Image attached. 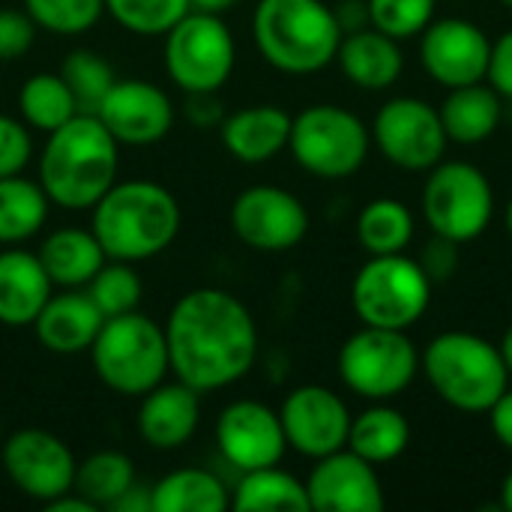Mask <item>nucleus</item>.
<instances>
[{
  "label": "nucleus",
  "instance_id": "ddd939ff",
  "mask_svg": "<svg viewBox=\"0 0 512 512\" xmlns=\"http://www.w3.org/2000/svg\"><path fill=\"white\" fill-rule=\"evenodd\" d=\"M234 237L255 252H288L309 234L306 204L282 186H249L231 204Z\"/></svg>",
  "mask_w": 512,
  "mask_h": 512
},
{
  "label": "nucleus",
  "instance_id": "393cba45",
  "mask_svg": "<svg viewBox=\"0 0 512 512\" xmlns=\"http://www.w3.org/2000/svg\"><path fill=\"white\" fill-rule=\"evenodd\" d=\"M444 132L456 144H483L489 141L504 120V96L489 84H465L447 90L444 102L438 105Z\"/></svg>",
  "mask_w": 512,
  "mask_h": 512
},
{
  "label": "nucleus",
  "instance_id": "7ed1b4c3",
  "mask_svg": "<svg viewBox=\"0 0 512 512\" xmlns=\"http://www.w3.org/2000/svg\"><path fill=\"white\" fill-rule=\"evenodd\" d=\"M177 198L153 180H117L96 204L90 231L114 261H147L162 255L180 234Z\"/></svg>",
  "mask_w": 512,
  "mask_h": 512
},
{
  "label": "nucleus",
  "instance_id": "37998d69",
  "mask_svg": "<svg viewBox=\"0 0 512 512\" xmlns=\"http://www.w3.org/2000/svg\"><path fill=\"white\" fill-rule=\"evenodd\" d=\"M489 426L498 444L512 453V387H507L504 396L489 408Z\"/></svg>",
  "mask_w": 512,
  "mask_h": 512
},
{
  "label": "nucleus",
  "instance_id": "f03ea898",
  "mask_svg": "<svg viewBox=\"0 0 512 512\" xmlns=\"http://www.w3.org/2000/svg\"><path fill=\"white\" fill-rule=\"evenodd\" d=\"M120 144L96 114H75L48 132L39 153V186L63 210H93L117 183Z\"/></svg>",
  "mask_w": 512,
  "mask_h": 512
},
{
  "label": "nucleus",
  "instance_id": "aec40b11",
  "mask_svg": "<svg viewBox=\"0 0 512 512\" xmlns=\"http://www.w3.org/2000/svg\"><path fill=\"white\" fill-rule=\"evenodd\" d=\"M201 423V393L180 378L162 381L141 396L138 435L153 450H180L192 441Z\"/></svg>",
  "mask_w": 512,
  "mask_h": 512
},
{
  "label": "nucleus",
  "instance_id": "7c9ffc66",
  "mask_svg": "<svg viewBox=\"0 0 512 512\" xmlns=\"http://www.w3.org/2000/svg\"><path fill=\"white\" fill-rule=\"evenodd\" d=\"M414 213L396 198H375L357 216V243L366 255H396L414 243Z\"/></svg>",
  "mask_w": 512,
  "mask_h": 512
},
{
  "label": "nucleus",
  "instance_id": "dca6fc26",
  "mask_svg": "<svg viewBox=\"0 0 512 512\" xmlns=\"http://www.w3.org/2000/svg\"><path fill=\"white\" fill-rule=\"evenodd\" d=\"M351 417L354 414L345 399L321 384L294 387L279 408L288 447L306 459H321L342 450L348 444Z\"/></svg>",
  "mask_w": 512,
  "mask_h": 512
},
{
  "label": "nucleus",
  "instance_id": "473e14b6",
  "mask_svg": "<svg viewBox=\"0 0 512 512\" xmlns=\"http://www.w3.org/2000/svg\"><path fill=\"white\" fill-rule=\"evenodd\" d=\"M129 486H135L132 459L117 450H99L78 462L72 492L87 498L96 510H108Z\"/></svg>",
  "mask_w": 512,
  "mask_h": 512
},
{
  "label": "nucleus",
  "instance_id": "bb28decb",
  "mask_svg": "<svg viewBox=\"0 0 512 512\" xmlns=\"http://www.w3.org/2000/svg\"><path fill=\"white\" fill-rule=\"evenodd\" d=\"M408 444H411V423L390 402H372L366 411L351 417L345 447L372 465L396 462L408 450Z\"/></svg>",
  "mask_w": 512,
  "mask_h": 512
},
{
  "label": "nucleus",
  "instance_id": "3c124183",
  "mask_svg": "<svg viewBox=\"0 0 512 512\" xmlns=\"http://www.w3.org/2000/svg\"><path fill=\"white\" fill-rule=\"evenodd\" d=\"M501 3H504V6H507V9H512V0H501Z\"/></svg>",
  "mask_w": 512,
  "mask_h": 512
},
{
  "label": "nucleus",
  "instance_id": "f257e3e1",
  "mask_svg": "<svg viewBox=\"0 0 512 512\" xmlns=\"http://www.w3.org/2000/svg\"><path fill=\"white\" fill-rule=\"evenodd\" d=\"M174 378L213 393L246 378L258 360V327L249 306L222 288L186 291L165 324Z\"/></svg>",
  "mask_w": 512,
  "mask_h": 512
},
{
  "label": "nucleus",
  "instance_id": "2eb2a0df",
  "mask_svg": "<svg viewBox=\"0 0 512 512\" xmlns=\"http://www.w3.org/2000/svg\"><path fill=\"white\" fill-rule=\"evenodd\" d=\"M492 39L468 18H432L420 33V60L426 75L444 90L486 81Z\"/></svg>",
  "mask_w": 512,
  "mask_h": 512
},
{
  "label": "nucleus",
  "instance_id": "603ef678",
  "mask_svg": "<svg viewBox=\"0 0 512 512\" xmlns=\"http://www.w3.org/2000/svg\"><path fill=\"white\" fill-rule=\"evenodd\" d=\"M0 444H3V423H0Z\"/></svg>",
  "mask_w": 512,
  "mask_h": 512
},
{
  "label": "nucleus",
  "instance_id": "8fccbe9b",
  "mask_svg": "<svg viewBox=\"0 0 512 512\" xmlns=\"http://www.w3.org/2000/svg\"><path fill=\"white\" fill-rule=\"evenodd\" d=\"M504 225H507V234H510L512 240V198L507 201V213H504Z\"/></svg>",
  "mask_w": 512,
  "mask_h": 512
},
{
  "label": "nucleus",
  "instance_id": "2f4dec72",
  "mask_svg": "<svg viewBox=\"0 0 512 512\" xmlns=\"http://www.w3.org/2000/svg\"><path fill=\"white\" fill-rule=\"evenodd\" d=\"M18 114L24 126L48 135L72 120L78 114V105L60 72H36L18 90Z\"/></svg>",
  "mask_w": 512,
  "mask_h": 512
},
{
  "label": "nucleus",
  "instance_id": "ea45409f",
  "mask_svg": "<svg viewBox=\"0 0 512 512\" xmlns=\"http://www.w3.org/2000/svg\"><path fill=\"white\" fill-rule=\"evenodd\" d=\"M36 24L24 9H0V60H18L33 48Z\"/></svg>",
  "mask_w": 512,
  "mask_h": 512
},
{
  "label": "nucleus",
  "instance_id": "20e7f679",
  "mask_svg": "<svg viewBox=\"0 0 512 512\" xmlns=\"http://www.w3.org/2000/svg\"><path fill=\"white\" fill-rule=\"evenodd\" d=\"M345 30L324 0H258L252 39L258 54L285 75H315L336 63Z\"/></svg>",
  "mask_w": 512,
  "mask_h": 512
},
{
  "label": "nucleus",
  "instance_id": "9b49d317",
  "mask_svg": "<svg viewBox=\"0 0 512 512\" xmlns=\"http://www.w3.org/2000/svg\"><path fill=\"white\" fill-rule=\"evenodd\" d=\"M234 63L237 45L222 15L189 9L165 33V69L183 93H216Z\"/></svg>",
  "mask_w": 512,
  "mask_h": 512
},
{
  "label": "nucleus",
  "instance_id": "f704fd0d",
  "mask_svg": "<svg viewBox=\"0 0 512 512\" xmlns=\"http://www.w3.org/2000/svg\"><path fill=\"white\" fill-rule=\"evenodd\" d=\"M84 291L90 294V300L96 303V309L105 318H114V315H126V312L138 309L141 294H144V282L129 261L108 258L99 267V273L84 285Z\"/></svg>",
  "mask_w": 512,
  "mask_h": 512
},
{
  "label": "nucleus",
  "instance_id": "79ce46f5",
  "mask_svg": "<svg viewBox=\"0 0 512 512\" xmlns=\"http://www.w3.org/2000/svg\"><path fill=\"white\" fill-rule=\"evenodd\" d=\"M486 81L512 102V30L501 33L492 42V57H489V75Z\"/></svg>",
  "mask_w": 512,
  "mask_h": 512
},
{
  "label": "nucleus",
  "instance_id": "a19ab883",
  "mask_svg": "<svg viewBox=\"0 0 512 512\" xmlns=\"http://www.w3.org/2000/svg\"><path fill=\"white\" fill-rule=\"evenodd\" d=\"M423 264V270L429 273L432 282H444L459 270V243L444 240V237H432L423 249V258H417Z\"/></svg>",
  "mask_w": 512,
  "mask_h": 512
},
{
  "label": "nucleus",
  "instance_id": "423d86ee",
  "mask_svg": "<svg viewBox=\"0 0 512 512\" xmlns=\"http://www.w3.org/2000/svg\"><path fill=\"white\" fill-rule=\"evenodd\" d=\"M90 360L96 378L111 393L141 399L147 390L162 384L171 369L165 327L138 309L105 318L90 345Z\"/></svg>",
  "mask_w": 512,
  "mask_h": 512
},
{
  "label": "nucleus",
  "instance_id": "c756f323",
  "mask_svg": "<svg viewBox=\"0 0 512 512\" xmlns=\"http://www.w3.org/2000/svg\"><path fill=\"white\" fill-rule=\"evenodd\" d=\"M48 195L39 180L21 174L0 177V243L18 246L42 231L48 219Z\"/></svg>",
  "mask_w": 512,
  "mask_h": 512
},
{
  "label": "nucleus",
  "instance_id": "09e8293b",
  "mask_svg": "<svg viewBox=\"0 0 512 512\" xmlns=\"http://www.w3.org/2000/svg\"><path fill=\"white\" fill-rule=\"evenodd\" d=\"M501 510L512 512V471L504 477V483H501Z\"/></svg>",
  "mask_w": 512,
  "mask_h": 512
},
{
  "label": "nucleus",
  "instance_id": "de8ad7c7",
  "mask_svg": "<svg viewBox=\"0 0 512 512\" xmlns=\"http://www.w3.org/2000/svg\"><path fill=\"white\" fill-rule=\"evenodd\" d=\"M498 348H501V354H504V363H507V369H510V378H512V324L504 330V336H501Z\"/></svg>",
  "mask_w": 512,
  "mask_h": 512
},
{
  "label": "nucleus",
  "instance_id": "a878e982",
  "mask_svg": "<svg viewBox=\"0 0 512 512\" xmlns=\"http://www.w3.org/2000/svg\"><path fill=\"white\" fill-rule=\"evenodd\" d=\"M36 255L48 279L60 288H84L108 261L90 228H57L42 240Z\"/></svg>",
  "mask_w": 512,
  "mask_h": 512
},
{
  "label": "nucleus",
  "instance_id": "a18cd8bd",
  "mask_svg": "<svg viewBox=\"0 0 512 512\" xmlns=\"http://www.w3.org/2000/svg\"><path fill=\"white\" fill-rule=\"evenodd\" d=\"M42 507H45V512H96V507L87 498H81L78 492H63L60 498H54Z\"/></svg>",
  "mask_w": 512,
  "mask_h": 512
},
{
  "label": "nucleus",
  "instance_id": "b1692460",
  "mask_svg": "<svg viewBox=\"0 0 512 512\" xmlns=\"http://www.w3.org/2000/svg\"><path fill=\"white\" fill-rule=\"evenodd\" d=\"M54 294L39 255L24 249L0 252V324L3 327H33L36 315Z\"/></svg>",
  "mask_w": 512,
  "mask_h": 512
},
{
  "label": "nucleus",
  "instance_id": "6e6552de",
  "mask_svg": "<svg viewBox=\"0 0 512 512\" xmlns=\"http://www.w3.org/2000/svg\"><path fill=\"white\" fill-rule=\"evenodd\" d=\"M288 150L294 162L312 177L345 180L366 165L372 132L354 111L318 102L294 114Z\"/></svg>",
  "mask_w": 512,
  "mask_h": 512
},
{
  "label": "nucleus",
  "instance_id": "72a5a7b5",
  "mask_svg": "<svg viewBox=\"0 0 512 512\" xmlns=\"http://www.w3.org/2000/svg\"><path fill=\"white\" fill-rule=\"evenodd\" d=\"M60 78L66 81V87L75 96L78 114H96L102 99L108 96V90L114 87L117 75L111 69V63L90 51V48H75L63 57L60 63Z\"/></svg>",
  "mask_w": 512,
  "mask_h": 512
},
{
  "label": "nucleus",
  "instance_id": "a211bd4d",
  "mask_svg": "<svg viewBox=\"0 0 512 512\" xmlns=\"http://www.w3.org/2000/svg\"><path fill=\"white\" fill-rule=\"evenodd\" d=\"M306 495L309 510L315 512H381L387 507L378 465L348 447L315 459L306 477Z\"/></svg>",
  "mask_w": 512,
  "mask_h": 512
},
{
  "label": "nucleus",
  "instance_id": "c85d7f7f",
  "mask_svg": "<svg viewBox=\"0 0 512 512\" xmlns=\"http://www.w3.org/2000/svg\"><path fill=\"white\" fill-rule=\"evenodd\" d=\"M231 510L240 512H309L306 483L279 465L240 474L231 492Z\"/></svg>",
  "mask_w": 512,
  "mask_h": 512
},
{
  "label": "nucleus",
  "instance_id": "6ab92c4d",
  "mask_svg": "<svg viewBox=\"0 0 512 512\" xmlns=\"http://www.w3.org/2000/svg\"><path fill=\"white\" fill-rule=\"evenodd\" d=\"M96 117L114 135L117 144L147 147L162 141L174 129V102L171 96L141 78H117L108 96L102 99Z\"/></svg>",
  "mask_w": 512,
  "mask_h": 512
},
{
  "label": "nucleus",
  "instance_id": "c03bdc74",
  "mask_svg": "<svg viewBox=\"0 0 512 512\" xmlns=\"http://www.w3.org/2000/svg\"><path fill=\"white\" fill-rule=\"evenodd\" d=\"M111 512H153V507H150V489L144 492L138 483L135 486H129L111 507H108Z\"/></svg>",
  "mask_w": 512,
  "mask_h": 512
},
{
  "label": "nucleus",
  "instance_id": "f8f14e48",
  "mask_svg": "<svg viewBox=\"0 0 512 512\" xmlns=\"http://www.w3.org/2000/svg\"><path fill=\"white\" fill-rule=\"evenodd\" d=\"M369 132L378 153L402 171L435 168L450 144L438 108L417 96H396L384 102Z\"/></svg>",
  "mask_w": 512,
  "mask_h": 512
},
{
  "label": "nucleus",
  "instance_id": "e433bc0d",
  "mask_svg": "<svg viewBox=\"0 0 512 512\" xmlns=\"http://www.w3.org/2000/svg\"><path fill=\"white\" fill-rule=\"evenodd\" d=\"M24 12L48 33L75 36L87 33L105 15V0H24Z\"/></svg>",
  "mask_w": 512,
  "mask_h": 512
},
{
  "label": "nucleus",
  "instance_id": "39448f33",
  "mask_svg": "<svg viewBox=\"0 0 512 512\" xmlns=\"http://www.w3.org/2000/svg\"><path fill=\"white\" fill-rule=\"evenodd\" d=\"M432 393L462 414H489L510 387V369L495 342L468 330L438 333L420 354Z\"/></svg>",
  "mask_w": 512,
  "mask_h": 512
},
{
  "label": "nucleus",
  "instance_id": "0eeeda50",
  "mask_svg": "<svg viewBox=\"0 0 512 512\" xmlns=\"http://www.w3.org/2000/svg\"><path fill=\"white\" fill-rule=\"evenodd\" d=\"M435 282L423 264L405 252L369 255V261L354 273L351 309L366 327L411 330L432 303Z\"/></svg>",
  "mask_w": 512,
  "mask_h": 512
},
{
  "label": "nucleus",
  "instance_id": "58836bf2",
  "mask_svg": "<svg viewBox=\"0 0 512 512\" xmlns=\"http://www.w3.org/2000/svg\"><path fill=\"white\" fill-rule=\"evenodd\" d=\"M30 156H33V141L30 132L24 129V120L0 114V177L21 174Z\"/></svg>",
  "mask_w": 512,
  "mask_h": 512
},
{
  "label": "nucleus",
  "instance_id": "4be33fe9",
  "mask_svg": "<svg viewBox=\"0 0 512 512\" xmlns=\"http://www.w3.org/2000/svg\"><path fill=\"white\" fill-rule=\"evenodd\" d=\"M291 120L279 105H249L234 114H228L219 126L222 147L243 165H264L276 159L282 150H288L291 138Z\"/></svg>",
  "mask_w": 512,
  "mask_h": 512
},
{
  "label": "nucleus",
  "instance_id": "1a4fd4ad",
  "mask_svg": "<svg viewBox=\"0 0 512 512\" xmlns=\"http://www.w3.org/2000/svg\"><path fill=\"white\" fill-rule=\"evenodd\" d=\"M342 384L369 402H390L402 396L420 375V351L408 330L360 327L351 333L336 357Z\"/></svg>",
  "mask_w": 512,
  "mask_h": 512
},
{
  "label": "nucleus",
  "instance_id": "5701e85b",
  "mask_svg": "<svg viewBox=\"0 0 512 512\" xmlns=\"http://www.w3.org/2000/svg\"><path fill=\"white\" fill-rule=\"evenodd\" d=\"M336 63L342 75L360 90H390L405 72V54L399 39L369 27L342 36Z\"/></svg>",
  "mask_w": 512,
  "mask_h": 512
},
{
  "label": "nucleus",
  "instance_id": "412c9836",
  "mask_svg": "<svg viewBox=\"0 0 512 512\" xmlns=\"http://www.w3.org/2000/svg\"><path fill=\"white\" fill-rule=\"evenodd\" d=\"M102 324L105 315L96 309L84 288H63L60 294L48 297V303L33 321V333L45 351L69 357L90 351Z\"/></svg>",
  "mask_w": 512,
  "mask_h": 512
},
{
  "label": "nucleus",
  "instance_id": "9d476101",
  "mask_svg": "<svg viewBox=\"0 0 512 512\" xmlns=\"http://www.w3.org/2000/svg\"><path fill=\"white\" fill-rule=\"evenodd\" d=\"M423 219L432 234L453 243H474L495 216V189L483 168L465 159H441L423 186Z\"/></svg>",
  "mask_w": 512,
  "mask_h": 512
},
{
  "label": "nucleus",
  "instance_id": "4c0bfd02",
  "mask_svg": "<svg viewBox=\"0 0 512 512\" xmlns=\"http://www.w3.org/2000/svg\"><path fill=\"white\" fill-rule=\"evenodd\" d=\"M438 0H366L369 24L399 42L420 36L435 18Z\"/></svg>",
  "mask_w": 512,
  "mask_h": 512
},
{
  "label": "nucleus",
  "instance_id": "f3484780",
  "mask_svg": "<svg viewBox=\"0 0 512 512\" xmlns=\"http://www.w3.org/2000/svg\"><path fill=\"white\" fill-rule=\"evenodd\" d=\"M216 447L240 474L279 465L288 450L279 411L255 399L231 402L216 420Z\"/></svg>",
  "mask_w": 512,
  "mask_h": 512
},
{
  "label": "nucleus",
  "instance_id": "c9c22d12",
  "mask_svg": "<svg viewBox=\"0 0 512 512\" xmlns=\"http://www.w3.org/2000/svg\"><path fill=\"white\" fill-rule=\"evenodd\" d=\"M189 9V0H105V12L138 36H165Z\"/></svg>",
  "mask_w": 512,
  "mask_h": 512
},
{
  "label": "nucleus",
  "instance_id": "4468645a",
  "mask_svg": "<svg viewBox=\"0 0 512 512\" xmlns=\"http://www.w3.org/2000/svg\"><path fill=\"white\" fill-rule=\"evenodd\" d=\"M0 459L9 483L39 504H48L63 492H72L78 462L66 441H60L54 432L18 429L9 438H3Z\"/></svg>",
  "mask_w": 512,
  "mask_h": 512
},
{
  "label": "nucleus",
  "instance_id": "cd10ccee",
  "mask_svg": "<svg viewBox=\"0 0 512 512\" xmlns=\"http://www.w3.org/2000/svg\"><path fill=\"white\" fill-rule=\"evenodd\" d=\"M153 512H225L231 510V492L204 468H183L165 474L150 486Z\"/></svg>",
  "mask_w": 512,
  "mask_h": 512
},
{
  "label": "nucleus",
  "instance_id": "49530a36",
  "mask_svg": "<svg viewBox=\"0 0 512 512\" xmlns=\"http://www.w3.org/2000/svg\"><path fill=\"white\" fill-rule=\"evenodd\" d=\"M189 3H192V9H198V12H213V15H222V12L234 9L240 0H189Z\"/></svg>",
  "mask_w": 512,
  "mask_h": 512
}]
</instances>
